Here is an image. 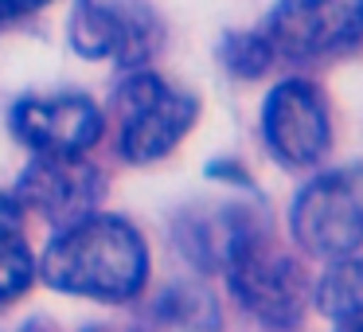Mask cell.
I'll use <instances>...</instances> for the list:
<instances>
[{
    "label": "cell",
    "instance_id": "obj_3",
    "mask_svg": "<svg viewBox=\"0 0 363 332\" xmlns=\"http://www.w3.org/2000/svg\"><path fill=\"white\" fill-rule=\"evenodd\" d=\"M289 231L313 258H352L363 246V165H344L308 180L289 207Z\"/></svg>",
    "mask_w": 363,
    "mask_h": 332
},
{
    "label": "cell",
    "instance_id": "obj_16",
    "mask_svg": "<svg viewBox=\"0 0 363 332\" xmlns=\"http://www.w3.org/2000/svg\"><path fill=\"white\" fill-rule=\"evenodd\" d=\"M207 176H211V180H235V184H242V188H250V172H246L242 165H235V160H219V165H211Z\"/></svg>",
    "mask_w": 363,
    "mask_h": 332
},
{
    "label": "cell",
    "instance_id": "obj_9",
    "mask_svg": "<svg viewBox=\"0 0 363 332\" xmlns=\"http://www.w3.org/2000/svg\"><path fill=\"white\" fill-rule=\"evenodd\" d=\"M102 172L90 168L86 160L79 157H35L32 165L20 172L16 180V204L20 211L43 215L55 227H67V223L82 219L98 207L102 199Z\"/></svg>",
    "mask_w": 363,
    "mask_h": 332
},
{
    "label": "cell",
    "instance_id": "obj_11",
    "mask_svg": "<svg viewBox=\"0 0 363 332\" xmlns=\"http://www.w3.org/2000/svg\"><path fill=\"white\" fill-rule=\"evenodd\" d=\"M316 305L332 332H363V258H340L316 285Z\"/></svg>",
    "mask_w": 363,
    "mask_h": 332
},
{
    "label": "cell",
    "instance_id": "obj_6",
    "mask_svg": "<svg viewBox=\"0 0 363 332\" xmlns=\"http://www.w3.org/2000/svg\"><path fill=\"white\" fill-rule=\"evenodd\" d=\"M262 32L285 59L344 55L363 40V0H277Z\"/></svg>",
    "mask_w": 363,
    "mask_h": 332
},
{
    "label": "cell",
    "instance_id": "obj_18",
    "mask_svg": "<svg viewBox=\"0 0 363 332\" xmlns=\"http://www.w3.org/2000/svg\"><path fill=\"white\" fill-rule=\"evenodd\" d=\"M86 332H141V328H125V324H94Z\"/></svg>",
    "mask_w": 363,
    "mask_h": 332
},
{
    "label": "cell",
    "instance_id": "obj_19",
    "mask_svg": "<svg viewBox=\"0 0 363 332\" xmlns=\"http://www.w3.org/2000/svg\"><path fill=\"white\" fill-rule=\"evenodd\" d=\"M24 332H51V328L43 321H32V324H24Z\"/></svg>",
    "mask_w": 363,
    "mask_h": 332
},
{
    "label": "cell",
    "instance_id": "obj_4",
    "mask_svg": "<svg viewBox=\"0 0 363 332\" xmlns=\"http://www.w3.org/2000/svg\"><path fill=\"white\" fill-rule=\"evenodd\" d=\"M223 274H227L238 305L250 316H258L262 324H269V328H293L305 316V305H308L305 266L289 250H281L266 231L254 235L230 258V266Z\"/></svg>",
    "mask_w": 363,
    "mask_h": 332
},
{
    "label": "cell",
    "instance_id": "obj_12",
    "mask_svg": "<svg viewBox=\"0 0 363 332\" xmlns=\"http://www.w3.org/2000/svg\"><path fill=\"white\" fill-rule=\"evenodd\" d=\"M277 51L274 43L266 40V32H227L219 43V63L227 74L250 82V79H262V74L274 67Z\"/></svg>",
    "mask_w": 363,
    "mask_h": 332
},
{
    "label": "cell",
    "instance_id": "obj_5",
    "mask_svg": "<svg viewBox=\"0 0 363 332\" xmlns=\"http://www.w3.org/2000/svg\"><path fill=\"white\" fill-rule=\"evenodd\" d=\"M160 40L164 24L149 0H74L71 9V48L82 59L137 71L157 55Z\"/></svg>",
    "mask_w": 363,
    "mask_h": 332
},
{
    "label": "cell",
    "instance_id": "obj_13",
    "mask_svg": "<svg viewBox=\"0 0 363 332\" xmlns=\"http://www.w3.org/2000/svg\"><path fill=\"white\" fill-rule=\"evenodd\" d=\"M35 282V258L20 231H0V309L20 301Z\"/></svg>",
    "mask_w": 363,
    "mask_h": 332
},
{
    "label": "cell",
    "instance_id": "obj_2",
    "mask_svg": "<svg viewBox=\"0 0 363 332\" xmlns=\"http://www.w3.org/2000/svg\"><path fill=\"white\" fill-rule=\"evenodd\" d=\"M113 106H118V149L133 165L164 160L199 118L196 98L152 71L129 74L118 87Z\"/></svg>",
    "mask_w": 363,
    "mask_h": 332
},
{
    "label": "cell",
    "instance_id": "obj_8",
    "mask_svg": "<svg viewBox=\"0 0 363 332\" xmlns=\"http://www.w3.org/2000/svg\"><path fill=\"white\" fill-rule=\"evenodd\" d=\"M102 110L86 94L20 98L12 106V133L35 157H82L102 141Z\"/></svg>",
    "mask_w": 363,
    "mask_h": 332
},
{
    "label": "cell",
    "instance_id": "obj_14",
    "mask_svg": "<svg viewBox=\"0 0 363 332\" xmlns=\"http://www.w3.org/2000/svg\"><path fill=\"white\" fill-rule=\"evenodd\" d=\"M160 316L180 324V328H191V332H211L219 324L215 301L199 285H176V289H168L160 297Z\"/></svg>",
    "mask_w": 363,
    "mask_h": 332
},
{
    "label": "cell",
    "instance_id": "obj_1",
    "mask_svg": "<svg viewBox=\"0 0 363 332\" xmlns=\"http://www.w3.org/2000/svg\"><path fill=\"white\" fill-rule=\"evenodd\" d=\"M35 274L48 289L67 297L125 305L149 282V246L121 215L90 211L55 231L35 262Z\"/></svg>",
    "mask_w": 363,
    "mask_h": 332
},
{
    "label": "cell",
    "instance_id": "obj_15",
    "mask_svg": "<svg viewBox=\"0 0 363 332\" xmlns=\"http://www.w3.org/2000/svg\"><path fill=\"white\" fill-rule=\"evenodd\" d=\"M43 4H51V0H0V24L32 16V12H40Z\"/></svg>",
    "mask_w": 363,
    "mask_h": 332
},
{
    "label": "cell",
    "instance_id": "obj_10",
    "mask_svg": "<svg viewBox=\"0 0 363 332\" xmlns=\"http://www.w3.org/2000/svg\"><path fill=\"white\" fill-rule=\"evenodd\" d=\"M262 231H266V223L250 207L238 204H196L180 211L172 223V238L180 254L207 274H223L230 258Z\"/></svg>",
    "mask_w": 363,
    "mask_h": 332
},
{
    "label": "cell",
    "instance_id": "obj_17",
    "mask_svg": "<svg viewBox=\"0 0 363 332\" xmlns=\"http://www.w3.org/2000/svg\"><path fill=\"white\" fill-rule=\"evenodd\" d=\"M20 204H16V196H4L0 192V231H20Z\"/></svg>",
    "mask_w": 363,
    "mask_h": 332
},
{
    "label": "cell",
    "instance_id": "obj_7",
    "mask_svg": "<svg viewBox=\"0 0 363 332\" xmlns=\"http://www.w3.org/2000/svg\"><path fill=\"white\" fill-rule=\"evenodd\" d=\"M266 149L285 168H313L332 149V118L324 94L308 79H285L262 106Z\"/></svg>",
    "mask_w": 363,
    "mask_h": 332
}]
</instances>
